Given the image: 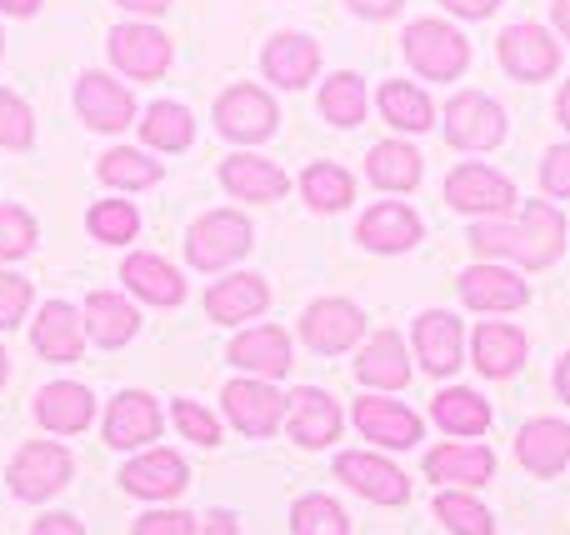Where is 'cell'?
I'll return each instance as SVG.
<instances>
[{"mask_svg": "<svg viewBox=\"0 0 570 535\" xmlns=\"http://www.w3.org/2000/svg\"><path fill=\"white\" fill-rule=\"evenodd\" d=\"M495 56H501L505 76L531 86V80H551L556 76V66H561V40H556L546 26H535V20H515V26L501 30Z\"/></svg>", "mask_w": 570, "mask_h": 535, "instance_id": "6", "label": "cell"}, {"mask_svg": "<svg viewBox=\"0 0 570 535\" xmlns=\"http://www.w3.org/2000/svg\"><path fill=\"white\" fill-rule=\"evenodd\" d=\"M401 50L411 60L415 76L425 80H461L471 66V40L451 26V20H411L401 36Z\"/></svg>", "mask_w": 570, "mask_h": 535, "instance_id": "2", "label": "cell"}, {"mask_svg": "<svg viewBox=\"0 0 570 535\" xmlns=\"http://www.w3.org/2000/svg\"><path fill=\"white\" fill-rule=\"evenodd\" d=\"M435 516L455 535H495L491 511H485L481 501H471L465 491H441V496H435Z\"/></svg>", "mask_w": 570, "mask_h": 535, "instance_id": "41", "label": "cell"}, {"mask_svg": "<svg viewBox=\"0 0 570 535\" xmlns=\"http://www.w3.org/2000/svg\"><path fill=\"white\" fill-rule=\"evenodd\" d=\"M541 190L556 200H570V146H551L541 160Z\"/></svg>", "mask_w": 570, "mask_h": 535, "instance_id": "47", "label": "cell"}, {"mask_svg": "<svg viewBox=\"0 0 570 535\" xmlns=\"http://www.w3.org/2000/svg\"><path fill=\"white\" fill-rule=\"evenodd\" d=\"M445 200L465 216H485V220H505L515 206V186L511 176H501L495 166H481V160H465L445 176Z\"/></svg>", "mask_w": 570, "mask_h": 535, "instance_id": "4", "label": "cell"}, {"mask_svg": "<svg viewBox=\"0 0 570 535\" xmlns=\"http://www.w3.org/2000/svg\"><path fill=\"white\" fill-rule=\"evenodd\" d=\"M176 426L186 430V440H196V446H216L220 440V426L210 410H200L196 400H176Z\"/></svg>", "mask_w": 570, "mask_h": 535, "instance_id": "45", "label": "cell"}, {"mask_svg": "<svg viewBox=\"0 0 570 535\" xmlns=\"http://www.w3.org/2000/svg\"><path fill=\"white\" fill-rule=\"evenodd\" d=\"M266 306H271V286H266L261 276H250V270L216 280V286L206 290V310H210V320H220V326H240V320H256Z\"/></svg>", "mask_w": 570, "mask_h": 535, "instance_id": "24", "label": "cell"}, {"mask_svg": "<svg viewBox=\"0 0 570 535\" xmlns=\"http://www.w3.org/2000/svg\"><path fill=\"white\" fill-rule=\"evenodd\" d=\"M0 56H6V30H0Z\"/></svg>", "mask_w": 570, "mask_h": 535, "instance_id": "59", "label": "cell"}, {"mask_svg": "<svg viewBox=\"0 0 570 535\" xmlns=\"http://www.w3.org/2000/svg\"><path fill=\"white\" fill-rule=\"evenodd\" d=\"M30 535H86V526H80L76 516H40Z\"/></svg>", "mask_w": 570, "mask_h": 535, "instance_id": "51", "label": "cell"}, {"mask_svg": "<svg viewBox=\"0 0 570 535\" xmlns=\"http://www.w3.org/2000/svg\"><path fill=\"white\" fill-rule=\"evenodd\" d=\"M30 306V280L16 270H0V330H10Z\"/></svg>", "mask_w": 570, "mask_h": 535, "instance_id": "46", "label": "cell"}, {"mask_svg": "<svg viewBox=\"0 0 570 535\" xmlns=\"http://www.w3.org/2000/svg\"><path fill=\"white\" fill-rule=\"evenodd\" d=\"M190 535H236V521H230L226 511H210V516H196Z\"/></svg>", "mask_w": 570, "mask_h": 535, "instance_id": "52", "label": "cell"}, {"mask_svg": "<svg viewBox=\"0 0 570 535\" xmlns=\"http://www.w3.org/2000/svg\"><path fill=\"white\" fill-rule=\"evenodd\" d=\"M190 526H196V516H186V511H150L136 521V535H190Z\"/></svg>", "mask_w": 570, "mask_h": 535, "instance_id": "48", "label": "cell"}, {"mask_svg": "<svg viewBox=\"0 0 570 535\" xmlns=\"http://www.w3.org/2000/svg\"><path fill=\"white\" fill-rule=\"evenodd\" d=\"M0 386H6V350H0Z\"/></svg>", "mask_w": 570, "mask_h": 535, "instance_id": "58", "label": "cell"}, {"mask_svg": "<svg viewBox=\"0 0 570 535\" xmlns=\"http://www.w3.org/2000/svg\"><path fill=\"white\" fill-rule=\"evenodd\" d=\"M0 10H6V16H36L40 0H0Z\"/></svg>", "mask_w": 570, "mask_h": 535, "instance_id": "56", "label": "cell"}, {"mask_svg": "<svg viewBox=\"0 0 570 535\" xmlns=\"http://www.w3.org/2000/svg\"><path fill=\"white\" fill-rule=\"evenodd\" d=\"M220 406H226V416L236 420L246 436H271L285 416V396L271 380H230V386L220 390Z\"/></svg>", "mask_w": 570, "mask_h": 535, "instance_id": "14", "label": "cell"}, {"mask_svg": "<svg viewBox=\"0 0 570 535\" xmlns=\"http://www.w3.org/2000/svg\"><path fill=\"white\" fill-rule=\"evenodd\" d=\"M471 250L491 260H511V266L541 270L566 250V216L551 200H525L521 220H475L471 226Z\"/></svg>", "mask_w": 570, "mask_h": 535, "instance_id": "1", "label": "cell"}, {"mask_svg": "<svg viewBox=\"0 0 570 535\" xmlns=\"http://www.w3.org/2000/svg\"><path fill=\"white\" fill-rule=\"evenodd\" d=\"M365 80L355 76V70H335L331 80L321 86V116L331 120V126H341V130H355L365 120Z\"/></svg>", "mask_w": 570, "mask_h": 535, "instance_id": "38", "label": "cell"}, {"mask_svg": "<svg viewBox=\"0 0 570 535\" xmlns=\"http://www.w3.org/2000/svg\"><path fill=\"white\" fill-rule=\"evenodd\" d=\"M345 6H351L355 16H365V20H391L405 0H345Z\"/></svg>", "mask_w": 570, "mask_h": 535, "instance_id": "50", "label": "cell"}, {"mask_svg": "<svg viewBox=\"0 0 570 535\" xmlns=\"http://www.w3.org/2000/svg\"><path fill=\"white\" fill-rule=\"evenodd\" d=\"M90 416H96V400L76 380H56V386H46L36 396V420L46 430H56V436H80L90 426Z\"/></svg>", "mask_w": 570, "mask_h": 535, "instance_id": "28", "label": "cell"}, {"mask_svg": "<svg viewBox=\"0 0 570 535\" xmlns=\"http://www.w3.org/2000/svg\"><path fill=\"white\" fill-rule=\"evenodd\" d=\"M291 531L295 535H351V521H345V511L331 496H301L291 511Z\"/></svg>", "mask_w": 570, "mask_h": 535, "instance_id": "42", "label": "cell"}, {"mask_svg": "<svg viewBox=\"0 0 570 535\" xmlns=\"http://www.w3.org/2000/svg\"><path fill=\"white\" fill-rule=\"evenodd\" d=\"M30 136H36V120H30V106L16 96V90L0 86V146L26 150Z\"/></svg>", "mask_w": 570, "mask_h": 535, "instance_id": "44", "label": "cell"}, {"mask_svg": "<svg viewBox=\"0 0 570 535\" xmlns=\"http://www.w3.org/2000/svg\"><path fill=\"white\" fill-rule=\"evenodd\" d=\"M301 196L311 210H345L355 200V176L335 160H311L301 176Z\"/></svg>", "mask_w": 570, "mask_h": 535, "instance_id": "36", "label": "cell"}, {"mask_svg": "<svg viewBox=\"0 0 570 535\" xmlns=\"http://www.w3.org/2000/svg\"><path fill=\"white\" fill-rule=\"evenodd\" d=\"M421 236H425V226L405 200H381V206H371L361 216V226H355V240H361L365 250H381V256H401V250H411Z\"/></svg>", "mask_w": 570, "mask_h": 535, "instance_id": "13", "label": "cell"}, {"mask_svg": "<svg viewBox=\"0 0 570 535\" xmlns=\"http://www.w3.org/2000/svg\"><path fill=\"white\" fill-rule=\"evenodd\" d=\"M276 120H281L276 100H271L261 86H250V80H240V86H230L216 96V130L230 140L256 146V140L276 136Z\"/></svg>", "mask_w": 570, "mask_h": 535, "instance_id": "7", "label": "cell"}, {"mask_svg": "<svg viewBox=\"0 0 570 535\" xmlns=\"http://www.w3.org/2000/svg\"><path fill=\"white\" fill-rule=\"evenodd\" d=\"M471 346H475V370L491 380H505L525 366V336L511 326V320H481Z\"/></svg>", "mask_w": 570, "mask_h": 535, "instance_id": "27", "label": "cell"}, {"mask_svg": "<svg viewBox=\"0 0 570 535\" xmlns=\"http://www.w3.org/2000/svg\"><path fill=\"white\" fill-rule=\"evenodd\" d=\"M140 140L150 150H186L196 140V120L180 100H156L146 106V120H140Z\"/></svg>", "mask_w": 570, "mask_h": 535, "instance_id": "37", "label": "cell"}, {"mask_svg": "<svg viewBox=\"0 0 570 535\" xmlns=\"http://www.w3.org/2000/svg\"><path fill=\"white\" fill-rule=\"evenodd\" d=\"M461 300L471 310H515L531 300V286L511 266H471L461 276Z\"/></svg>", "mask_w": 570, "mask_h": 535, "instance_id": "23", "label": "cell"}, {"mask_svg": "<svg viewBox=\"0 0 570 535\" xmlns=\"http://www.w3.org/2000/svg\"><path fill=\"white\" fill-rule=\"evenodd\" d=\"M425 476L431 480H461V486H485L495 476V456L485 446L471 440H451V446H435L425 456Z\"/></svg>", "mask_w": 570, "mask_h": 535, "instance_id": "31", "label": "cell"}, {"mask_svg": "<svg viewBox=\"0 0 570 535\" xmlns=\"http://www.w3.org/2000/svg\"><path fill=\"white\" fill-rule=\"evenodd\" d=\"M120 280H126L136 296H146L150 306H180V300H186V280H180V270L166 266L160 256H150V250H136V256H126V266H120Z\"/></svg>", "mask_w": 570, "mask_h": 535, "instance_id": "29", "label": "cell"}, {"mask_svg": "<svg viewBox=\"0 0 570 535\" xmlns=\"http://www.w3.org/2000/svg\"><path fill=\"white\" fill-rule=\"evenodd\" d=\"M355 426H361L365 440H375V446H385V450H411L415 440H421V416L385 396L355 400Z\"/></svg>", "mask_w": 570, "mask_h": 535, "instance_id": "15", "label": "cell"}, {"mask_svg": "<svg viewBox=\"0 0 570 535\" xmlns=\"http://www.w3.org/2000/svg\"><path fill=\"white\" fill-rule=\"evenodd\" d=\"M100 180L116 190H146L160 180V160H150L146 150H136V146H116L100 156Z\"/></svg>", "mask_w": 570, "mask_h": 535, "instance_id": "39", "label": "cell"}, {"mask_svg": "<svg viewBox=\"0 0 570 535\" xmlns=\"http://www.w3.org/2000/svg\"><path fill=\"white\" fill-rule=\"evenodd\" d=\"M230 366L250 370L256 380H276L291 370V336L281 326H256V330H240L230 340Z\"/></svg>", "mask_w": 570, "mask_h": 535, "instance_id": "22", "label": "cell"}, {"mask_svg": "<svg viewBox=\"0 0 570 535\" xmlns=\"http://www.w3.org/2000/svg\"><path fill=\"white\" fill-rule=\"evenodd\" d=\"M30 340H36V350L46 360H80V350H86V320L66 300H46L40 320L30 326Z\"/></svg>", "mask_w": 570, "mask_h": 535, "instance_id": "26", "label": "cell"}, {"mask_svg": "<svg viewBox=\"0 0 570 535\" xmlns=\"http://www.w3.org/2000/svg\"><path fill=\"white\" fill-rule=\"evenodd\" d=\"M291 406V440L305 450H321L341 436V406L325 396L321 386H301L295 396H285Z\"/></svg>", "mask_w": 570, "mask_h": 535, "instance_id": "18", "label": "cell"}, {"mask_svg": "<svg viewBox=\"0 0 570 535\" xmlns=\"http://www.w3.org/2000/svg\"><path fill=\"white\" fill-rule=\"evenodd\" d=\"M86 226H90V236L106 240V246H126V240H136V230H140V210L130 206V200H96Z\"/></svg>", "mask_w": 570, "mask_h": 535, "instance_id": "40", "label": "cell"}, {"mask_svg": "<svg viewBox=\"0 0 570 535\" xmlns=\"http://www.w3.org/2000/svg\"><path fill=\"white\" fill-rule=\"evenodd\" d=\"M250 250V220L240 210H206L186 230V256L196 270H220Z\"/></svg>", "mask_w": 570, "mask_h": 535, "instance_id": "5", "label": "cell"}, {"mask_svg": "<svg viewBox=\"0 0 570 535\" xmlns=\"http://www.w3.org/2000/svg\"><path fill=\"white\" fill-rule=\"evenodd\" d=\"M220 186H226L236 200H256V206H271V200H281L285 190H291V176H285L276 160L240 150V156H226V160H220Z\"/></svg>", "mask_w": 570, "mask_h": 535, "instance_id": "17", "label": "cell"}, {"mask_svg": "<svg viewBox=\"0 0 570 535\" xmlns=\"http://www.w3.org/2000/svg\"><path fill=\"white\" fill-rule=\"evenodd\" d=\"M110 60H116L130 80H160L170 70V60H176V50H170L166 30L140 26V20H120V26L110 30Z\"/></svg>", "mask_w": 570, "mask_h": 535, "instance_id": "8", "label": "cell"}, {"mask_svg": "<svg viewBox=\"0 0 570 535\" xmlns=\"http://www.w3.org/2000/svg\"><path fill=\"white\" fill-rule=\"evenodd\" d=\"M431 420L445 430V436H485L491 406H485V396H475L471 386H451L431 400Z\"/></svg>", "mask_w": 570, "mask_h": 535, "instance_id": "34", "label": "cell"}, {"mask_svg": "<svg viewBox=\"0 0 570 535\" xmlns=\"http://www.w3.org/2000/svg\"><path fill=\"white\" fill-rule=\"evenodd\" d=\"M140 330V316L126 296H110V290H90L86 296V336L96 346H126Z\"/></svg>", "mask_w": 570, "mask_h": 535, "instance_id": "33", "label": "cell"}, {"mask_svg": "<svg viewBox=\"0 0 570 535\" xmlns=\"http://www.w3.org/2000/svg\"><path fill=\"white\" fill-rule=\"evenodd\" d=\"M335 476L351 491H361L365 501H375V506H401V501L411 496V480H405L391 460L371 456V450H345V456H335Z\"/></svg>", "mask_w": 570, "mask_h": 535, "instance_id": "12", "label": "cell"}, {"mask_svg": "<svg viewBox=\"0 0 570 535\" xmlns=\"http://www.w3.org/2000/svg\"><path fill=\"white\" fill-rule=\"evenodd\" d=\"M461 350H465V330L451 310H421L415 316V356L431 376H451L461 366Z\"/></svg>", "mask_w": 570, "mask_h": 535, "instance_id": "19", "label": "cell"}, {"mask_svg": "<svg viewBox=\"0 0 570 535\" xmlns=\"http://www.w3.org/2000/svg\"><path fill=\"white\" fill-rule=\"evenodd\" d=\"M70 480V450L56 440H30L10 460V496L20 501H46Z\"/></svg>", "mask_w": 570, "mask_h": 535, "instance_id": "9", "label": "cell"}, {"mask_svg": "<svg viewBox=\"0 0 570 535\" xmlns=\"http://www.w3.org/2000/svg\"><path fill=\"white\" fill-rule=\"evenodd\" d=\"M556 396H561L566 406H570V350H566L561 366H556Z\"/></svg>", "mask_w": 570, "mask_h": 535, "instance_id": "55", "label": "cell"}, {"mask_svg": "<svg viewBox=\"0 0 570 535\" xmlns=\"http://www.w3.org/2000/svg\"><path fill=\"white\" fill-rule=\"evenodd\" d=\"M36 250V220L20 206H0V260H20Z\"/></svg>", "mask_w": 570, "mask_h": 535, "instance_id": "43", "label": "cell"}, {"mask_svg": "<svg viewBox=\"0 0 570 535\" xmlns=\"http://www.w3.org/2000/svg\"><path fill=\"white\" fill-rule=\"evenodd\" d=\"M551 20H556V30L570 40V0H551Z\"/></svg>", "mask_w": 570, "mask_h": 535, "instance_id": "54", "label": "cell"}, {"mask_svg": "<svg viewBox=\"0 0 570 535\" xmlns=\"http://www.w3.org/2000/svg\"><path fill=\"white\" fill-rule=\"evenodd\" d=\"M355 376H361V386L401 390L405 380H411L405 340L395 336V330H381V336H371V346H365V350H361V360H355Z\"/></svg>", "mask_w": 570, "mask_h": 535, "instance_id": "30", "label": "cell"}, {"mask_svg": "<svg viewBox=\"0 0 570 535\" xmlns=\"http://www.w3.org/2000/svg\"><path fill=\"white\" fill-rule=\"evenodd\" d=\"M365 176H371L381 190H391V196L415 190L425 176L421 150L405 146V140H381V146H371V156H365Z\"/></svg>", "mask_w": 570, "mask_h": 535, "instance_id": "32", "label": "cell"}, {"mask_svg": "<svg viewBox=\"0 0 570 535\" xmlns=\"http://www.w3.org/2000/svg\"><path fill=\"white\" fill-rule=\"evenodd\" d=\"M451 16H461V20H485V16H495V6L501 0H441Z\"/></svg>", "mask_w": 570, "mask_h": 535, "instance_id": "49", "label": "cell"}, {"mask_svg": "<svg viewBox=\"0 0 570 535\" xmlns=\"http://www.w3.org/2000/svg\"><path fill=\"white\" fill-rule=\"evenodd\" d=\"M76 110L90 130H126L136 120V96L120 80H110L106 70H86L76 80Z\"/></svg>", "mask_w": 570, "mask_h": 535, "instance_id": "11", "label": "cell"}, {"mask_svg": "<svg viewBox=\"0 0 570 535\" xmlns=\"http://www.w3.org/2000/svg\"><path fill=\"white\" fill-rule=\"evenodd\" d=\"M120 480H126L130 496L170 501V496H180V491L190 486V470H186V460H180L176 450H146V456H136L126 470H120Z\"/></svg>", "mask_w": 570, "mask_h": 535, "instance_id": "21", "label": "cell"}, {"mask_svg": "<svg viewBox=\"0 0 570 535\" xmlns=\"http://www.w3.org/2000/svg\"><path fill=\"white\" fill-rule=\"evenodd\" d=\"M441 126L455 150H495L511 130V120H505L501 100L485 96V90H455L441 110Z\"/></svg>", "mask_w": 570, "mask_h": 535, "instance_id": "3", "label": "cell"}, {"mask_svg": "<svg viewBox=\"0 0 570 535\" xmlns=\"http://www.w3.org/2000/svg\"><path fill=\"white\" fill-rule=\"evenodd\" d=\"M375 106H381V116L391 120L395 130H411V136L435 126V106L415 80H385L381 96H375Z\"/></svg>", "mask_w": 570, "mask_h": 535, "instance_id": "35", "label": "cell"}, {"mask_svg": "<svg viewBox=\"0 0 570 535\" xmlns=\"http://www.w3.org/2000/svg\"><path fill=\"white\" fill-rule=\"evenodd\" d=\"M515 456L531 476H556L570 460V426L566 420H525L521 436H515Z\"/></svg>", "mask_w": 570, "mask_h": 535, "instance_id": "25", "label": "cell"}, {"mask_svg": "<svg viewBox=\"0 0 570 535\" xmlns=\"http://www.w3.org/2000/svg\"><path fill=\"white\" fill-rule=\"evenodd\" d=\"M361 330H365L361 306L335 300V296L305 306V316H301V340L311 350H321V356H341V350H351L355 340H361Z\"/></svg>", "mask_w": 570, "mask_h": 535, "instance_id": "10", "label": "cell"}, {"mask_svg": "<svg viewBox=\"0 0 570 535\" xmlns=\"http://www.w3.org/2000/svg\"><path fill=\"white\" fill-rule=\"evenodd\" d=\"M556 120H561V126L570 130V80L561 86V96H556Z\"/></svg>", "mask_w": 570, "mask_h": 535, "instance_id": "57", "label": "cell"}, {"mask_svg": "<svg viewBox=\"0 0 570 535\" xmlns=\"http://www.w3.org/2000/svg\"><path fill=\"white\" fill-rule=\"evenodd\" d=\"M116 6L136 10V16H160V10H166V6H170V0H116Z\"/></svg>", "mask_w": 570, "mask_h": 535, "instance_id": "53", "label": "cell"}, {"mask_svg": "<svg viewBox=\"0 0 570 535\" xmlns=\"http://www.w3.org/2000/svg\"><path fill=\"white\" fill-rule=\"evenodd\" d=\"M156 436H160V406L146 396V390H120L106 410V446L136 450Z\"/></svg>", "mask_w": 570, "mask_h": 535, "instance_id": "20", "label": "cell"}, {"mask_svg": "<svg viewBox=\"0 0 570 535\" xmlns=\"http://www.w3.org/2000/svg\"><path fill=\"white\" fill-rule=\"evenodd\" d=\"M261 70H266V80H276L285 90H301L315 80V70H321V46H315L311 36H301V30H281V36L266 40V50H261Z\"/></svg>", "mask_w": 570, "mask_h": 535, "instance_id": "16", "label": "cell"}]
</instances>
